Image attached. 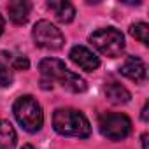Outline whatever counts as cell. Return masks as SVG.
Masks as SVG:
<instances>
[{"label": "cell", "instance_id": "6da1fadb", "mask_svg": "<svg viewBox=\"0 0 149 149\" xmlns=\"http://www.w3.org/2000/svg\"><path fill=\"white\" fill-rule=\"evenodd\" d=\"M39 70H40V76H42V88H51L53 81H58L70 93H83L88 88L86 81L79 74L68 70L61 60L44 58L39 63Z\"/></svg>", "mask_w": 149, "mask_h": 149}, {"label": "cell", "instance_id": "7a4b0ae2", "mask_svg": "<svg viewBox=\"0 0 149 149\" xmlns=\"http://www.w3.org/2000/svg\"><path fill=\"white\" fill-rule=\"evenodd\" d=\"M53 128L65 137H79L86 139L91 133L90 121L86 116L76 109H56L53 114Z\"/></svg>", "mask_w": 149, "mask_h": 149}, {"label": "cell", "instance_id": "3957f363", "mask_svg": "<svg viewBox=\"0 0 149 149\" xmlns=\"http://www.w3.org/2000/svg\"><path fill=\"white\" fill-rule=\"evenodd\" d=\"M14 118L18 119V123L23 126V130L35 133L42 128L44 125V112L40 104L32 97V95H23L14 102L13 107Z\"/></svg>", "mask_w": 149, "mask_h": 149}, {"label": "cell", "instance_id": "277c9868", "mask_svg": "<svg viewBox=\"0 0 149 149\" xmlns=\"http://www.w3.org/2000/svg\"><path fill=\"white\" fill-rule=\"evenodd\" d=\"M90 42L98 53L109 58H118L125 51V37L118 28H112V26L93 32L90 35Z\"/></svg>", "mask_w": 149, "mask_h": 149}, {"label": "cell", "instance_id": "5b68a950", "mask_svg": "<svg viewBox=\"0 0 149 149\" xmlns=\"http://www.w3.org/2000/svg\"><path fill=\"white\" fill-rule=\"evenodd\" d=\"M100 132L111 140H123L132 133V119L121 112H105L98 121Z\"/></svg>", "mask_w": 149, "mask_h": 149}, {"label": "cell", "instance_id": "8992f818", "mask_svg": "<svg viewBox=\"0 0 149 149\" xmlns=\"http://www.w3.org/2000/svg\"><path fill=\"white\" fill-rule=\"evenodd\" d=\"M32 37L35 40V46H39L42 49H49V51L60 49L63 46V42H65V37L60 32V28H56L47 19H40V21H37L33 25Z\"/></svg>", "mask_w": 149, "mask_h": 149}, {"label": "cell", "instance_id": "52a82bcc", "mask_svg": "<svg viewBox=\"0 0 149 149\" xmlns=\"http://www.w3.org/2000/svg\"><path fill=\"white\" fill-rule=\"evenodd\" d=\"M68 56L79 68H83L86 72H93V70H97L100 67V58L84 46H74L70 49Z\"/></svg>", "mask_w": 149, "mask_h": 149}, {"label": "cell", "instance_id": "ba28073f", "mask_svg": "<svg viewBox=\"0 0 149 149\" xmlns=\"http://www.w3.org/2000/svg\"><path fill=\"white\" fill-rule=\"evenodd\" d=\"M121 74L125 77L135 81V83H144L146 76H147V70L144 61L139 56H126L125 63L121 65Z\"/></svg>", "mask_w": 149, "mask_h": 149}, {"label": "cell", "instance_id": "9c48e42d", "mask_svg": "<svg viewBox=\"0 0 149 149\" xmlns=\"http://www.w3.org/2000/svg\"><path fill=\"white\" fill-rule=\"evenodd\" d=\"M47 9L53 11L54 18L60 23H70L76 18V9H74V6L70 2H65V0H49Z\"/></svg>", "mask_w": 149, "mask_h": 149}, {"label": "cell", "instance_id": "30bf717a", "mask_svg": "<svg viewBox=\"0 0 149 149\" xmlns=\"http://www.w3.org/2000/svg\"><path fill=\"white\" fill-rule=\"evenodd\" d=\"M30 9H32V4L26 2V0H14V2H9V6H7L9 18L16 25H25L28 21Z\"/></svg>", "mask_w": 149, "mask_h": 149}, {"label": "cell", "instance_id": "8fae6325", "mask_svg": "<svg viewBox=\"0 0 149 149\" xmlns=\"http://www.w3.org/2000/svg\"><path fill=\"white\" fill-rule=\"evenodd\" d=\"M105 97H107V100H109L111 104H114V105L128 104L130 98H132L130 91H128L125 86H121L119 83H109V84L105 86Z\"/></svg>", "mask_w": 149, "mask_h": 149}, {"label": "cell", "instance_id": "7c38bea8", "mask_svg": "<svg viewBox=\"0 0 149 149\" xmlns=\"http://www.w3.org/2000/svg\"><path fill=\"white\" fill-rule=\"evenodd\" d=\"M16 130L14 126L6 121V119H0V149H13L16 146Z\"/></svg>", "mask_w": 149, "mask_h": 149}, {"label": "cell", "instance_id": "4fadbf2b", "mask_svg": "<svg viewBox=\"0 0 149 149\" xmlns=\"http://www.w3.org/2000/svg\"><path fill=\"white\" fill-rule=\"evenodd\" d=\"M2 56L6 58V61L9 63V67L13 70H28L30 61L25 54H16V53H2Z\"/></svg>", "mask_w": 149, "mask_h": 149}, {"label": "cell", "instance_id": "5bb4252c", "mask_svg": "<svg viewBox=\"0 0 149 149\" xmlns=\"http://www.w3.org/2000/svg\"><path fill=\"white\" fill-rule=\"evenodd\" d=\"M130 33H132L137 40H140L144 46L149 44V26H147V23L140 21V23L132 25V26H130Z\"/></svg>", "mask_w": 149, "mask_h": 149}, {"label": "cell", "instance_id": "9a60e30c", "mask_svg": "<svg viewBox=\"0 0 149 149\" xmlns=\"http://www.w3.org/2000/svg\"><path fill=\"white\" fill-rule=\"evenodd\" d=\"M13 83V68L9 67V63L6 61V58L0 53V86H11Z\"/></svg>", "mask_w": 149, "mask_h": 149}, {"label": "cell", "instance_id": "2e32d148", "mask_svg": "<svg viewBox=\"0 0 149 149\" xmlns=\"http://www.w3.org/2000/svg\"><path fill=\"white\" fill-rule=\"evenodd\" d=\"M147 139H149V135H147V133H142V137H140V140H142V149H149Z\"/></svg>", "mask_w": 149, "mask_h": 149}, {"label": "cell", "instance_id": "e0dca14e", "mask_svg": "<svg viewBox=\"0 0 149 149\" xmlns=\"http://www.w3.org/2000/svg\"><path fill=\"white\" fill-rule=\"evenodd\" d=\"M147 111H149V104H144V109H142V121H147Z\"/></svg>", "mask_w": 149, "mask_h": 149}, {"label": "cell", "instance_id": "ac0fdd59", "mask_svg": "<svg viewBox=\"0 0 149 149\" xmlns=\"http://www.w3.org/2000/svg\"><path fill=\"white\" fill-rule=\"evenodd\" d=\"M2 32H4V18L0 14V35H2Z\"/></svg>", "mask_w": 149, "mask_h": 149}, {"label": "cell", "instance_id": "d6986e66", "mask_svg": "<svg viewBox=\"0 0 149 149\" xmlns=\"http://www.w3.org/2000/svg\"><path fill=\"white\" fill-rule=\"evenodd\" d=\"M21 149H35V147H33V146H30V144H26V146H23Z\"/></svg>", "mask_w": 149, "mask_h": 149}]
</instances>
